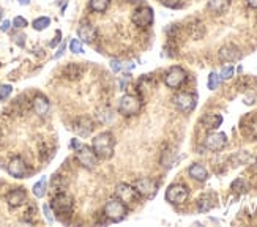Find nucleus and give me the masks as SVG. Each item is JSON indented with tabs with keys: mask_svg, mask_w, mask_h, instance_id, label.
<instances>
[{
	"mask_svg": "<svg viewBox=\"0 0 257 227\" xmlns=\"http://www.w3.org/2000/svg\"><path fill=\"white\" fill-rule=\"evenodd\" d=\"M92 148L96 153V157L101 159H109L112 158L114 148H115V138L112 133L103 131L100 134H96L92 140Z\"/></svg>",
	"mask_w": 257,
	"mask_h": 227,
	"instance_id": "f257e3e1",
	"label": "nucleus"
},
{
	"mask_svg": "<svg viewBox=\"0 0 257 227\" xmlns=\"http://www.w3.org/2000/svg\"><path fill=\"white\" fill-rule=\"evenodd\" d=\"M103 213H104V216H106L107 221L120 223V221H123V219L126 218V215H128V205H125L120 199L114 197L104 205V210H103Z\"/></svg>",
	"mask_w": 257,
	"mask_h": 227,
	"instance_id": "f03ea898",
	"label": "nucleus"
},
{
	"mask_svg": "<svg viewBox=\"0 0 257 227\" xmlns=\"http://www.w3.org/2000/svg\"><path fill=\"white\" fill-rule=\"evenodd\" d=\"M49 207L52 209V211L55 213L57 216H68L73 213V209H74V200L73 197L69 196L67 192H59L55 194L51 200Z\"/></svg>",
	"mask_w": 257,
	"mask_h": 227,
	"instance_id": "7ed1b4c3",
	"label": "nucleus"
},
{
	"mask_svg": "<svg viewBox=\"0 0 257 227\" xmlns=\"http://www.w3.org/2000/svg\"><path fill=\"white\" fill-rule=\"evenodd\" d=\"M140 107H142V100L139 98L137 95H123L120 98V103H119V111L121 115L125 117H131V115H136L139 114Z\"/></svg>",
	"mask_w": 257,
	"mask_h": 227,
	"instance_id": "20e7f679",
	"label": "nucleus"
},
{
	"mask_svg": "<svg viewBox=\"0 0 257 227\" xmlns=\"http://www.w3.org/2000/svg\"><path fill=\"white\" fill-rule=\"evenodd\" d=\"M74 152H76V159H78V163L82 167H86V169H95L98 166V157H96V153L93 152L92 147L79 145Z\"/></svg>",
	"mask_w": 257,
	"mask_h": 227,
	"instance_id": "39448f33",
	"label": "nucleus"
},
{
	"mask_svg": "<svg viewBox=\"0 0 257 227\" xmlns=\"http://www.w3.org/2000/svg\"><path fill=\"white\" fill-rule=\"evenodd\" d=\"M134 188H136V191L139 192L140 197H145V199H153L156 196L158 192V181L153 180V178H149V177H144V178H139L134 181Z\"/></svg>",
	"mask_w": 257,
	"mask_h": 227,
	"instance_id": "423d86ee",
	"label": "nucleus"
},
{
	"mask_svg": "<svg viewBox=\"0 0 257 227\" xmlns=\"http://www.w3.org/2000/svg\"><path fill=\"white\" fill-rule=\"evenodd\" d=\"M173 105H175V107L180 112L188 114L191 111H194V107L197 105V95L191 92H180L173 96Z\"/></svg>",
	"mask_w": 257,
	"mask_h": 227,
	"instance_id": "0eeeda50",
	"label": "nucleus"
},
{
	"mask_svg": "<svg viewBox=\"0 0 257 227\" xmlns=\"http://www.w3.org/2000/svg\"><path fill=\"white\" fill-rule=\"evenodd\" d=\"M188 196H189V191L185 185L175 183V185H171L168 190H166V200L173 205H180V204L186 202Z\"/></svg>",
	"mask_w": 257,
	"mask_h": 227,
	"instance_id": "6e6552de",
	"label": "nucleus"
},
{
	"mask_svg": "<svg viewBox=\"0 0 257 227\" xmlns=\"http://www.w3.org/2000/svg\"><path fill=\"white\" fill-rule=\"evenodd\" d=\"M115 197L120 199L125 205H133V204L139 202L140 196L134 186L121 183V185H117V188H115Z\"/></svg>",
	"mask_w": 257,
	"mask_h": 227,
	"instance_id": "1a4fd4ad",
	"label": "nucleus"
},
{
	"mask_svg": "<svg viewBox=\"0 0 257 227\" xmlns=\"http://www.w3.org/2000/svg\"><path fill=\"white\" fill-rule=\"evenodd\" d=\"M186 82V71L180 67H172L168 73L164 74V84L169 88L177 90Z\"/></svg>",
	"mask_w": 257,
	"mask_h": 227,
	"instance_id": "9d476101",
	"label": "nucleus"
},
{
	"mask_svg": "<svg viewBox=\"0 0 257 227\" xmlns=\"http://www.w3.org/2000/svg\"><path fill=\"white\" fill-rule=\"evenodd\" d=\"M6 171L15 178H25L29 175V166L25 164V161L21 157H15L10 159L8 166H6Z\"/></svg>",
	"mask_w": 257,
	"mask_h": 227,
	"instance_id": "9b49d317",
	"label": "nucleus"
},
{
	"mask_svg": "<svg viewBox=\"0 0 257 227\" xmlns=\"http://www.w3.org/2000/svg\"><path fill=\"white\" fill-rule=\"evenodd\" d=\"M133 22L137 27H149L153 24V10L150 6H140L133 13Z\"/></svg>",
	"mask_w": 257,
	"mask_h": 227,
	"instance_id": "f8f14e48",
	"label": "nucleus"
},
{
	"mask_svg": "<svg viewBox=\"0 0 257 227\" xmlns=\"http://www.w3.org/2000/svg\"><path fill=\"white\" fill-rule=\"evenodd\" d=\"M204 144L210 152H221L227 145V136L224 133H210Z\"/></svg>",
	"mask_w": 257,
	"mask_h": 227,
	"instance_id": "ddd939ff",
	"label": "nucleus"
},
{
	"mask_svg": "<svg viewBox=\"0 0 257 227\" xmlns=\"http://www.w3.org/2000/svg\"><path fill=\"white\" fill-rule=\"evenodd\" d=\"M93 128H95V123L88 117H78L73 122V131L78 136H81V138H87V136L92 134Z\"/></svg>",
	"mask_w": 257,
	"mask_h": 227,
	"instance_id": "4468645a",
	"label": "nucleus"
},
{
	"mask_svg": "<svg viewBox=\"0 0 257 227\" xmlns=\"http://www.w3.org/2000/svg\"><path fill=\"white\" fill-rule=\"evenodd\" d=\"M27 202V192L22 188H16V190H11L6 194V204H8L11 209H17V207L24 205Z\"/></svg>",
	"mask_w": 257,
	"mask_h": 227,
	"instance_id": "2eb2a0df",
	"label": "nucleus"
},
{
	"mask_svg": "<svg viewBox=\"0 0 257 227\" xmlns=\"http://www.w3.org/2000/svg\"><path fill=\"white\" fill-rule=\"evenodd\" d=\"M78 36L84 43H93L96 38V29L90 22H82L78 29Z\"/></svg>",
	"mask_w": 257,
	"mask_h": 227,
	"instance_id": "dca6fc26",
	"label": "nucleus"
},
{
	"mask_svg": "<svg viewBox=\"0 0 257 227\" xmlns=\"http://www.w3.org/2000/svg\"><path fill=\"white\" fill-rule=\"evenodd\" d=\"M220 58L223 62H235V60H240L241 58V52L239 51V48L234 46V44H227V46L221 48Z\"/></svg>",
	"mask_w": 257,
	"mask_h": 227,
	"instance_id": "f3484780",
	"label": "nucleus"
},
{
	"mask_svg": "<svg viewBox=\"0 0 257 227\" xmlns=\"http://www.w3.org/2000/svg\"><path fill=\"white\" fill-rule=\"evenodd\" d=\"M49 109H51V105H49V100L46 98L44 95H36L34 98V111L35 114H38L40 117H46L49 114Z\"/></svg>",
	"mask_w": 257,
	"mask_h": 227,
	"instance_id": "a211bd4d",
	"label": "nucleus"
},
{
	"mask_svg": "<svg viewBox=\"0 0 257 227\" xmlns=\"http://www.w3.org/2000/svg\"><path fill=\"white\" fill-rule=\"evenodd\" d=\"M201 123H202V126H204L205 129H216V128L221 126L223 117L218 115V114H207V115H205L204 119L201 120Z\"/></svg>",
	"mask_w": 257,
	"mask_h": 227,
	"instance_id": "6ab92c4d",
	"label": "nucleus"
},
{
	"mask_svg": "<svg viewBox=\"0 0 257 227\" xmlns=\"http://www.w3.org/2000/svg\"><path fill=\"white\" fill-rule=\"evenodd\" d=\"M188 174L191 178H194L197 181H205L208 178V172L202 164H192L188 169Z\"/></svg>",
	"mask_w": 257,
	"mask_h": 227,
	"instance_id": "aec40b11",
	"label": "nucleus"
},
{
	"mask_svg": "<svg viewBox=\"0 0 257 227\" xmlns=\"http://www.w3.org/2000/svg\"><path fill=\"white\" fill-rule=\"evenodd\" d=\"M230 0H210L208 2V10L215 15H223L224 11L229 8Z\"/></svg>",
	"mask_w": 257,
	"mask_h": 227,
	"instance_id": "412c9836",
	"label": "nucleus"
},
{
	"mask_svg": "<svg viewBox=\"0 0 257 227\" xmlns=\"http://www.w3.org/2000/svg\"><path fill=\"white\" fill-rule=\"evenodd\" d=\"M109 3H111V0H90L88 8L95 13H104L109 8Z\"/></svg>",
	"mask_w": 257,
	"mask_h": 227,
	"instance_id": "4be33fe9",
	"label": "nucleus"
},
{
	"mask_svg": "<svg viewBox=\"0 0 257 227\" xmlns=\"http://www.w3.org/2000/svg\"><path fill=\"white\" fill-rule=\"evenodd\" d=\"M46 188H48V180H46V177H43L40 181H36V183L34 185V194H35V197L41 199V197L46 196Z\"/></svg>",
	"mask_w": 257,
	"mask_h": 227,
	"instance_id": "5701e85b",
	"label": "nucleus"
},
{
	"mask_svg": "<svg viewBox=\"0 0 257 227\" xmlns=\"http://www.w3.org/2000/svg\"><path fill=\"white\" fill-rule=\"evenodd\" d=\"M51 25V19L46 17V16H41V17H36L34 22H32V27H34L35 30L41 32V30H46L48 27Z\"/></svg>",
	"mask_w": 257,
	"mask_h": 227,
	"instance_id": "b1692460",
	"label": "nucleus"
},
{
	"mask_svg": "<svg viewBox=\"0 0 257 227\" xmlns=\"http://www.w3.org/2000/svg\"><path fill=\"white\" fill-rule=\"evenodd\" d=\"M211 209H213V204H211L210 196H202L201 199L197 200V210H199V211L205 213V211H208V210H211Z\"/></svg>",
	"mask_w": 257,
	"mask_h": 227,
	"instance_id": "393cba45",
	"label": "nucleus"
},
{
	"mask_svg": "<svg viewBox=\"0 0 257 227\" xmlns=\"http://www.w3.org/2000/svg\"><path fill=\"white\" fill-rule=\"evenodd\" d=\"M220 82H221V77H220V74L218 73H210V76H208V88L210 90H216L218 88V86H220Z\"/></svg>",
	"mask_w": 257,
	"mask_h": 227,
	"instance_id": "a878e982",
	"label": "nucleus"
},
{
	"mask_svg": "<svg viewBox=\"0 0 257 227\" xmlns=\"http://www.w3.org/2000/svg\"><path fill=\"white\" fill-rule=\"evenodd\" d=\"M232 190L237 191V192H245L248 190V185H246V181L243 180V178H237L234 183H232Z\"/></svg>",
	"mask_w": 257,
	"mask_h": 227,
	"instance_id": "bb28decb",
	"label": "nucleus"
},
{
	"mask_svg": "<svg viewBox=\"0 0 257 227\" xmlns=\"http://www.w3.org/2000/svg\"><path fill=\"white\" fill-rule=\"evenodd\" d=\"M134 67V63H131V65H128V67H126V65H123V63H121V62H119V60H112L111 62V68H112V71H114V73H119V71H123V70H131Z\"/></svg>",
	"mask_w": 257,
	"mask_h": 227,
	"instance_id": "cd10ccee",
	"label": "nucleus"
},
{
	"mask_svg": "<svg viewBox=\"0 0 257 227\" xmlns=\"http://www.w3.org/2000/svg\"><path fill=\"white\" fill-rule=\"evenodd\" d=\"M69 49H71V52H74V54L84 52V48H82V43H81V40H78V38H74V40L69 41Z\"/></svg>",
	"mask_w": 257,
	"mask_h": 227,
	"instance_id": "c85d7f7f",
	"label": "nucleus"
},
{
	"mask_svg": "<svg viewBox=\"0 0 257 227\" xmlns=\"http://www.w3.org/2000/svg\"><path fill=\"white\" fill-rule=\"evenodd\" d=\"M13 92V87L8 86V84H3V86H0V101H5Z\"/></svg>",
	"mask_w": 257,
	"mask_h": 227,
	"instance_id": "c756f323",
	"label": "nucleus"
},
{
	"mask_svg": "<svg viewBox=\"0 0 257 227\" xmlns=\"http://www.w3.org/2000/svg\"><path fill=\"white\" fill-rule=\"evenodd\" d=\"M13 27H16V29H24V27H27L29 22H27V19L22 17V16H16L15 19H13Z\"/></svg>",
	"mask_w": 257,
	"mask_h": 227,
	"instance_id": "7c9ffc66",
	"label": "nucleus"
},
{
	"mask_svg": "<svg viewBox=\"0 0 257 227\" xmlns=\"http://www.w3.org/2000/svg\"><path fill=\"white\" fill-rule=\"evenodd\" d=\"M234 73H235L234 67H224L221 70V73H220V77H221L223 81H226V79H230V77L234 76Z\"/></svg>",
	"mask_w": 257,
	"mask_h": 227,
	"instance_id": "2f4dec72",
	"label": "nucleus"
},
{
	"mask_svg": "<svg viewBox=\"0 0 257 227\" xmlns=\"http://www.w3.org/2000/svg\"><path fill=\"white\" fill-rule=\"evenodd\" d=\"M234 159H237V166H239V164H246L249 161V153L243 150V152H240L239 155H237Z\"/></svg>",
	"mask_w": 257,
	"mask_h": 227,
	"instance_id": "473e14b6",
	"label": "nucleus"
},
{
	"mask_svg": "<svg viewBox=\"0 0 257 227\" xmlns=\"http://www.w3.org/2000/svg\"><path fill=\"white\" fill-rule=\"evenodd\" d=\"M159 2H161L164 6H168V8H177L182 0H159Z\"/></svg>",
	"mask_w": 257,
	"mask_h": 227,
	"instance_id": "72a5a7b5",
	"label": "nucleus"
},
{
	"mask_svg": "<svg viewBox=\"0 0 257 227\" xmlns=\"http://www.w3.org/2000/svg\"><path fill=\"white\" fill-rule=\"evenodd\" d=\"M43 211H44V216H46V219H48V223L52 224L54 223V216H52V213H51V207L49 205H43Z\"/></svg>",
	"mask_w": 257,
	"mask_h": 227,
	"instance_id": "f704fd0d",
	"label": "nucleus"
},
{
	"mask_svg": "<svg viewBox=\"0 0 257 227\" xmlns=\"http://www.w3.org/2000/svg\"><path fill=\"white\" fill-rule=\"evenodd\" d=\"M10 29H11V21L5 19V21L2 22V25H0V30H2V32H8Z\"/></svg>",
	"mask_w": 257,
	"mask_h": 227,
	"instance_id": "c9c22d12",
	"label": "nucleus"
},
{
	"mask_svg": "<svg viewBox=\"0 0 257 227\" xmlns=\"http://www.w3.org/2000/svg\"><path fill=\"white\" fill-rule=\"evenodd\" d=\"M62 41V32L60 30H57V35H55V40L52 41V43H51V46H57V43H60Z\"/></svg>",
	"mask_w": 257,
	"mask_h": 227,
	"instance_id": "e433bc0d",
	"label": "nucleus"
},
{
	"mask_svg": "<svg viewBox=\"0 0 257 227\" xmlns=\"http://www.w3.org/2000/svg\"><path fill=\"white\" fill-rule=\"evenodd\" d=\"M15 38H16V43L19 44V46H24V38H25L24 35H16Z\"/></svg>",
	"mask_w": 257,
	"mask_h": 227,
	"instance_id": "4c0bfd02",
	"label": "nucleus"
},
{
	"mask_svg": "<svg viewBox=\"0 0 257 227\" xmlns=\"http://www.w3.org/2000/svg\"><path fill=\"white\" fill-rule=\"evenodd\" d=\"M63 51H65V44H62V46H60V49L59 51H57V52H55V58H59V57H62L63 55Z\"/></svg>",
	"mask_w": 257,
	"mask_h": 227,
	"instance_id": "58836bf2",
	"label": "nucleus"
},
{
	"mask_svg": "<svg viewBox=\"0 0 257 227\" xmlns=\"http://www.w3.org/2000/svg\"><path fill=\"white\" fill-rule=\"evenodd\" d=\"M79 145H81V144H79V140H78V139H73V140H71V144H69V147H71L73 150H76V148H78Z\"/></svg>",
	"mask_w": 257,
	"mask_h": 227,
	"instance_id": "ea45409f",
	"label": "nucleus"
},
{
	"mask_svg": "<svg viewBox=\"0 0 257 227\" xmlns=\"http://www.w3.org/2000/svg\"><path fill=\"white\" fill-rule=\"evenodd\" d=\"M246 3L251 6V8L257 10V0H246Z\"/></svg>",
	"mask_w": 257,
	"mask_h": 227,
	"instance_id": "a19ab883",
	"label": "nucleus"
},
{
	"mask_svg": "<svg viewBox=\"0 0 257 227\" xmlns=\"http://www.w3.org/2000/svg\"><path fill=\"white\" fill-rule=\"evenodd\" d=\"M17 2L25 6V5H29V3H30V0H17Z\"/></svg>",
	"mask_w": 257,
	"mask_h": 227,
	"instance_id": "79ce46f5",
	"label": "nucleus"
},
{
	"mask_svg": "<svg viewBox=\"0 0 257 227\" xmlns=\"http://www.w3.org/2000/svg\"><path fill=\"white\" fill-rule=\"evenodd\" d=\"M254 167H256V171H257V161H256V164H254Z\"/></svg>",
	"mask_w": 257,
	"mask_h": 227,
	"instance_id": "37998d69",
	"label": "nucleus"
},
{
	"mask_svg": "<svg viewBox=\"0 0 257 227\" xmlns=\"http://www.w3.org/2000/svg\"><path fill=\"white\" fill-rule=\"evenodd\" d=\"M0 17H2V10H0Z\"/></svg>",
	"mask_w": 257,
	"mask_h": 227,
	"instance_id": "c03bdc74",
	"label": "nucleus"
}]
</instances>
